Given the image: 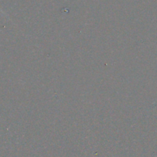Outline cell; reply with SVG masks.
Masks as SVG:
<instances>
[{
	"instance_id": "1",
	"label": "cell",
	"mask_w": 157,
	"mask_h": 157,
	"mask_svg": "<svg viewBox=\"0 0 157 157\" xmlns=\"http://www.w3.org/2000/svg\"><path fill=\"white\" fill-rule=\"evenodd\" d=\"M0 10H1V9H0Z\"/></svg>"
}]
</instances>
